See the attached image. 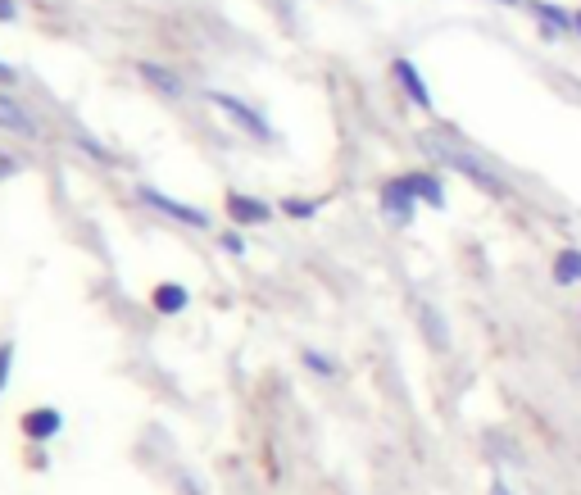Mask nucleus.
Here are the masks:
<instances>
[{
	"instance_id": "nucleus-1",
	"label": "nucleus",
	"mask_w": 581,
	"mask_h": 495,
	"mask_svg": "<svg viewBox=\"0 0 581 495\" xmlns=\"http://www.w3.org/2000/svg\"><path fill=\"white\" fill-rule=\"evenodd\" d=\"M423 150L436 159V164H445V169L463 173V178L473 182L477 191H486V196H495V200H509V182H504L500 173H495L491 164L477 155V150L459 146V141H450V137H423Z\"/></svg>"
},
{
	"instance_id": "nucleus-2",
	"label": "nucleus",
	"mask_w": 581,
	"mask_h": 495,
	"mask_svg": "<svg viewBox=\"0 0 581 495\" xmlns=\"http://www.w3.org/2000/svg\"><path fill=\"white\" fill-rule=\"evenodd\" d=\"M209 105L214 109H223L227 119H237L241 123V132H250V137H259V141H273V128L264 123V114H255L250 105H241L237 96H223V91H209Z\"/></svg>"
},
{
	"instance_id": "nucleus-3",
	"label": "nucleus",
	"mask_w": 581,
	"mask_h": 495,
	"mask_svg": "<svg viewBox=\"0 0 581 495\" xmlns=\"http://www.w3.org/2000/svg\"><path fill=\"white\" fill-rule=\"evenodd\" d=\"M141 200H146L150 209H159V214H168V218H178V223H187V228H209V214H205V209L182 205V200L164 196V191H155V187H141Z\"/></svg>"
},
{
	"instance_id": "nucleus-4",
	"label": "nucleus",
	"mask_w": 581,
	"mask_h": 495,
	"mask_svg": "<svg viewBox=\"0 0 581 495\" xmlns=\"http://www.w3.org/2000/svg\"><path fill=\"white\" fill-rule=\"evenodd\" d=\"M414 205H418V196H414V187L404 178H391V182H382V214L391 218V223H409L414 218Z\"/></svg>"
},
{
	"instance_id": "nucleus-5",
	"label": "nucleus",
	"mask_w": 581,
	"mask_h": 495,
	"mask_svg": "<svg viewBox=\"0 0 581 495\" xmlns=\"http://www.w3.org/2000/svg\"><path fill=\"white\" fill-rule=\"evenodd\" d=\"M19 427H23L28 441H55V436L64 432V414H60V409H50V405H37V409H28V414L19 418Z\"/></svg>"
},
{
	"instance_id": "nucleus-6",
	"label": "nucleus",
	"mask_w": 581,
	"mask_h": 495,
	"mask_svg": "<svg viewBox=\"0 0 581 495\" xmlns=\"http://www.w3.org/2000/svg\"><path fill=\"white\" fill-rule=\"evenodd\" d=\"M0 128L14 132V137H37V132H41L37 119H32V114L10 96V91H0Z\"/></svg>"
},
{
	"instance_id": "nucleus-7",
	"label": "nucleus",
	"mask_w": 581,
	"mask_h": 495,
	"mask_svg": "<svg viewBox=\"0 0 581 495\" xmlns=\"http://www.w3.org/2000/svg\"><path fill=\"white\" fill-rule=\"evenodd\" d=\"M527 14H536L541 19V32L545 37H563V32H577V19H572L563 5H550V0H532L527 5Z\"/></svg>"
},
{
	"instance_id": "nucleus-8",
	"label": "nucleus",
	"mask_w": 581,
	"mask_h": 495,
	"mask_svg": "<svg viewBox=\"0 0 581 495\" xmlns=\"http://www.w3.org/2000/svg\"><path fill=\"white\" fill-rule=\"evenodd\" d=\"M391 73H395V82L404 87V96L414 100L418 109H432V91H427V78H423V73L414 69V60H395Z\"/></svg>"
},
{
	"instance_id": "nucleus-9",
	"label": "nucleus",
	"mask_w": 581,
	"mask_h": 495,
	"mask_svg": "<svg viewBox=\"0 0 581 495\" xmlns=\"http://www.w3.org/2000/svg\"><path fill=\"white\" fill-rule=\"evenodd\" d=\"M227 214H232V223H241V228H255V223H268V214H273V209H268L264 200H255V196L232 191V196H227Z\"/></svg>"
},
{
	"instance_id": "nucleus-10",
	"label": "nucleus",
	"mask_w": 581,
	"mask_h": 495,
	"mask_svg": "<svg viewBox=\"0 0 581 495\" xmlns=\"http://www.w3.org/2000/svg\"><path fill=\"white\" fill-rule=\"evenodd\" d=\"M150 305H155L159 314H182V309L191 305V291L182 287V282H159V287L150 291Z\"/></svg>"
},
{
	"instance_id": "nucleus-11",
	"label": "nucleus",
	"mask_w": 581,
	"mask_h": 495,
	"mask_svg": "<svg viewBox=\"0 0 581 495\" xmlns=\"http://www.w3.org/2000/svg\"><path fill=\"white\" fill-rule=\"evenodd\" d=\"M137 73L150 82V87L159 91V96H182V91H187V82H182L178 73H168L164 64H146V60H141V64H137Z\"/></svg>"
},
{
	"instance_id": "nucleus-12",
	"label": "nucleus",
	"mask_w": 581,
	"mask_h": 495,
	"mask_svg": "<svg viewBox=\"0 0 581 495\" xmlns=\"http://www.w3.org/2000/svg\"><path fill=\"white\" fill-rule=\"evenodd\" d=\"M404 182L414 187V196L423 200V205L445 209V187H441V178H436V173H404Z\"/></svg>"
},
{
	"instance_id": "nucleus-13",
	"label": "nucleus",
	"mask_w": 581,
	"mask_h": 495,
	"mask_svg": "<svg viewBox=\"0 0 581 495\" xmlns=\"http://www.w3.org/2000/svg\"><path fill=\"white\" fill-rule=\"evenodd\" d=\"M554 282H559V287L581 282V250L577 246H563L559 255H554Z\"/></svg>"
},
{
	"instance_id": "nucleus-14",
	"label": "nucleus",
	"mask_w": 581,
	"mask_h": 495,
	"mask_svg": "<svg viewBox=\"0 0 581 495\" xmlns=\"http://www.w3.org/2000/svg\"><path fill=\"white\" fill-rule=\"evenodd\" d=\"M418 314H423V327H427V341H432V346H436V350H445V346H450V337H445V318H441V314H436V309H432V305H423V309H418Z\"/></svg>"
},
{
	"instance_id": "nucleus-15",
	"label": "nucleus",
	"mask_w": 581,
	"mask_h": 495,
	"mask_svg": "<svg viewBox=\"0 0 581 495\" xmlns=\"http://www.w3.org/2000/svg\"><path fill=\"white\" fill-rule=\"evenodd\" d=\"M282 214H291V218H314L318 214V200H282Z\"/></svg>"
},
{
	"instance_id": "nucleus-16",
	"label": "nucleus",
	"mask_w": 581,
	"mask_h": 495,
	"mask_svg": "<svg viewBox=\"0 0 581 495\" xmlns=\"http://www.w3.org/2000/svg\"><path fill=\"white\" fill-rule=\"evenodd\" d=\"M10 359H14V346L10 341H0V391L10 387Z\"/></svg>"
},
{
	"instance_id": "nucleus-17",
	"label": "nucleus",
	"mask_w": 581,
	"mask_h": 495,
	"mask_svg": "<svg viewBox=\"0 0 581 495\" xmlns=\"http://www.w3.org/2000/svg\"><path fill=\"white\" fill-rule=\"evenodd\" d=\"M305 364L314 368V373H323V377H332V373H336V368H332V359H323V355H318V350H305Z\"/></svg>"
},
{
	"instance_id": "nucleus-18",
	"label": "nucleus",
	"mask_w": 581,
	"mask_h": 495,
	"mask_svg": "<svg viewBox=\"0 0 581 495\" xmlns=\"http://www.w3.org/2000/svg\"><path fill=\"white\" fill-rule=\"evenodd\" d=\"M14 173H19V159L10 150H0V178H14Z\"/></svg>"
},
{
	"instance_id": "nucleus-19",
	"label": "nucleus",
	"mask_w": 581,
	"mask_h": 495,
	"mask_svg": "<svg viewBox=\"0 0 581 495\" xmlns=\"http://www.w3.org/2000/svg\"><path fill=\"white\" fill-rule=\"evenodd\" d=\"M486 495H513V486H509V482H504V477H500V473H495V477H491V491H486Z\"/></svg>"
},
{
	"instance_id": "nucleus-20",
	"label": "nucleus",
	"mask_w": 581,
	"mask_h": 495,
	"mask_svg": "<svg viewBox=\"0 0 581 495\" xmlns=\"http://www.w3.org/2000/svg\"><path fill=\"white\" fill-rule=\"evenodd\" d=\"M0 19H5V23L14 19V0H0Z\"/></svg>"
},
{
	"instance_id": "nucleus-21",
	"label": "nucleus",
	"mask_w": 581,
	"mask_h": 495,
	"mask_svg": "<svg viewBox=\"0 0 581 495\" xmlns=\"http://www.w3.org/2000/svg\"><path fill=\"white\" fill-rule=\"evenodd\" d=\"M0 82H5V87L14 82V69H10V64H0Z\"/></svg>"
},
{
	"instance_id": "nucleus-22",
	"label": "nucleus",
	"mask_w": 581,
	"mask_h": 495,
	"mask_svg": "<svg viewBox=\"0 0 581 495\" xmlns=\"http://www.w3.org/2000/svg\"><path fill=\"white\" fill-rule=\"evenodd\" d=\"M495 5H518V0H495Z\"/></svg>"
},
{
	"instance_id": "nucleus-23",
	"label": "nucleus",
	"mask_w": 581,
	"mask_h": 495,
	"mask_svg": "<svg viewBox=\"0 0 581 495\" xmlns=\"http://www.w3.org/2000/svg\"><path fill=\"white\" fill-rule=\"evenodd\" d=\"M572 19H577V32H581V14H572Z\"/></svg>"
}]
</instances>
